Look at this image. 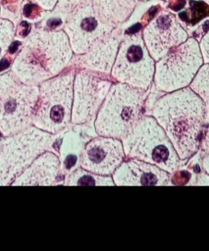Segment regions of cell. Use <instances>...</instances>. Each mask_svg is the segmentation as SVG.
Segmentation results:
<instances>
[{"instance_id": "cell-13", "label": "cell", "mask_w": 209, "mask_h": 251, "mask_svg": "<svg viewBox=\"0 0 209 251\" xmlns=\"http://www.w3.org/2000/svg\"><path fill=\"white\" fill-rule=\"evenodd\" d=\"M125 157L121 139L98 135L84 144L79 166L97 175L110 176L122 164Z\"/></svg>"}, {"instance_id": "cell-29", "label": "cell", "mask_w": 209, "mask_h": 251, "mask_svg": "<svg viewBox=\"0 0 209 251\" xmlns=\"http://www.w3.org/2000/svg\"><path fill=\"white\" fill-rule=\"evenodd\" d=\"M199 1H202V2H205L206 4L209 5V0H199Z\"/></svg>"}, {"instance_id": "cell-6", "label": "cell", "mask_w": 209, "mask_h": 251, "mask_svg": "<svg viewBox=\"0 0 209 251\" xmlns=\"http://www.w3.org/2000/svg\"><path fill=\"white\" fill-rule=\"evenodd\" d=\"M58 134L34 126L5 136L0 147V185H9L43 152L50 150Z\"/></svg>"}, {"instance_id": "cell-23", "label": "cell", "mask_w": 209, "mask_h": 251, "mask_svg": "<svg viewBox=\"0 0 209 251\" xmlns=\"http://www.w3.org/2000/svg\"><path fill=\"white\" fill-rule=\"evenodd\" d=\"M15 33V24L8 19L0 18V61L8 53V50L14 41Z\"/></svg>"}, {"instance_id": "cell-4", "label": "cell", "mask_w": 209, "mask_h": 251, "mask_svg": "<svg viewBox=\"0 0 209 251\" xmlns=\"http://www.w3.org/2000/svg\"><path fill=\"white\" fill-rule=\"evenodd\" d=\"M75 75L76 70L71 69L38 85L32 126L53 134H60L70 126Z\"/></svg>"}, {"instance_id": "cell-27", "label": "cell", "mask_w": 209, "mask_h": 251, "mask_svg": "<svg viewBox=\"0 0 209 251\" xmlns=\"http://www.w3.org/2000/svg\"><path fill=\"white\" fill-rule=\"evenodd\" d=\"M32 1L37 3L46 12L52 11L54 9L56 3L58 2V0H32Z\"/></svg>"}, {"instance_id": "cell-24", "label": "cell", "mask_w": 209, "mask_h": 251, "mask_svg": "<svg viewBox=\"0 0 209 251\" xmlns=\"http://www.w3.org/2000/svg\"><path fill=\"white\" fill-rule=\"evenodd\" d=\"M45 14H46V11L43 10L34 1L27 2L26 4H24V6H23L22 17L25 19V21H27L29 23L40 22L44 18Z\"/></svg>"}, {"instance_id": "cell-11", "label": "cell", "mask_w": 209, "mask_h": 251, "mask_svg": "<svg viewBox=\"0 0 209 251\" xmlns=\"http://www.w3.org/2000/svg\"><path fill=\"white\" fill-rule=\"evenodd\" d=\"M115 29L96 15L91 3L73 12L63 25V30L68 35L76 55L85 53L92 45L110 35Z\"/></svg>"}, {"instance_id": "cell-2", "label": "cell", "mask_w": 209, "mask_h": 251, "mask_svg": "<svg viewBox=\"0 0 209 251\" xmlns=\"http://www.w3.org/2000/svg\"><path fill=\"white\" fill-rule=\"evenodd\" d=\"M74 57L63 29L32 27L17 53L11 71L24 83L39 85L61 74Z\"/></svg>"}, {"instance_id": "cell-21", "label": "cell", "mask_w": 209, "mask_h": 251, "mask_svg": "<svg viewBox=\"0 0 209 251\" xmlns=\"http://www.w3.org/2000/svg\"><path fill=\"white\" fill-rule=\"evenodd\" d=\"M92 3V0H58L54 9L47 14L51 15V18L57 19L65 24L68 17L77 9Z\"/></svg>"}, {"instance_id": "cell-10", "label": "cell", "mask_w": 209, "mask_h": 251, "mask_svg": "<svg viewBox=\"0 0 209 251\" xmlns=\"http://www.w3.org/2000/svg\"><path fill=\"white\" fill-rule=\"evenodd\" d=\"M113 83L108 75L88 69H80L76 72L72 125H83L91 122L96 117Z\"/></svg>"}, {"instance_id": "cell-31", "label": "cell", "mask_w": 209, "mask_h": 251, "mask_svg": "<svg viewBox=\"0 0 209 251\" xmlns=\"http://www.w3.org/2000/svg\"><path fill=\"white\" fill-rule=\"evenodd\" d=\"M0 13H1V5H0Z\"/></svg>"}, {"instance_id": "cell-30", "label": "cell", "mask_w": 209, "mask_h": 251, "mask_svg": "<svg viewBox=\"0 0 209 251\" xmlns=\"http://www.w3.org/2000/svg\"><path fill=\"white\" fill-rule=\"evenodd\" d=\"M140 1H148V0H140Z\"/></svg>"}, {"instance_id": "cell-9", "label": "cell", "mask_w": 209, "mask_h": 251, "mask_svg": "<svg viewBox=\"0 0 209 251\" xmlns=\"http://www.w3.org/2000/svg\"><path fill=\"white\" fill-rule=\"evenodd\" d=\"M154 72L155 61L144 44L142 33L124 35L111 70L112 78L147 90L153 81Z\"/></svg>"}, {"instance_id": "cell-3", "label": "cell", "mask_w": 209, "mask_h": 251, "mask_svg": "<svg viewBox=\"0 0 209 251\" xmlns=\"http://www.w3.org/2000/svg\"><path fill=\"white\" fill-rule=\"evenodd\" d=\"M145 98L146 90L114 82L95 117V132L122 139L141 118Z\"/></svg>"}, {"instance_id": "cell-18", "label": "cell", "mask_w": 209, "mask_h": 251, "mask_svg": "<svg viewBox=\"0 0 209 251\" xmlns=\"http://www.w3.org/2000/svg\"><path fill=\"white\" fill-rule=\"evenodd\" d=\"M83 147V141L78 132L69 130L64 134L60 147L62 174L68 175L70 172L77 169V165L79 164V158Z\"/></svg>"}, {"instance_id": "cell-28", "label": "cell", "mask_w": 209, "mask_h": 251, "mask_svg": "<svg viewBox=\"0 0 209 251\" xmlns=\"http://www.w3.org/2000/svg\"><path fill=\"white\" fill-rule=\"evenodd\" d=\"M130 2H131L133 5H136L137 4V2L139 1V0H129Z\"/></svg>"}, {"instance_id": "cell-5", "label": "cell", "mask_w": 209, "mask_h": 251, "mask_svg": "<svg viewBox=\"0 0 209 251\" xmlns=\"http://www.w3.org/2000/svg\"><path fill=\"white\" fill-rule=\"evenodd\" d=\"M125 155L176 173L182 161L164 129L152 116H141L122 139Z\"/></svg>"}, {"instance_id": "cell-22", "label": "cell", "mask_w": 209, "mask_h": 251, "mask_svg": "<svg viewBox=\"0 0 209 251\" xmlns=\"http://www.w3.org/2000/svg\"><path fill=\"white\" fill-rule=\"evenodd\" d=\"M209 15V5L199 0H190L188 7L180 13V20L194 25Z\"/></svg>"}, {"instance_id": "cell-15", "label": "cell", "mask_w": 209, "mask_h": 251, "mask_svg": "<svg viewBox=\"0 0 209 251\" xmlns=\"http://www.w3.org/2000/svg\"><path fill=\"white\" fill-rule=\"evenodd\" d=\"M116 29L110 35L92 45L85 53L77 55L75 59L73 57L74 65L81 69H88L111 75V70L123 37Z\"/></svg>"}, {"instance_id": "cell-1", "label": "cell", "mask_w": 209, "mask_h": 251, "mask_svg": "<svg viewBox=\"0 0 209 251\" xmlns=\"http://www.w3.org/2000/svg\"><path fill=\"white\" fill-rule=\"evenodd\" d=\"M152 117L166 132L181 160L200 147L207 123L203 100L189 86L165 93L152 108Z\"/></svg>"}, {"instance_id": "cell-8", "label": "cell", "mask_w": 209, "mask_h": 251, "mask_svg": "<svg viewBox=\"0 0 209 251\" xmlns=\"http://www.w3.org/2000/svg\"><path fill=\"white\" fill-rule=\"evenodd\" d=\"M202 64L199 42L193 37L187 38L156 61L155 87L165 93L186 87Z\"/></svg>"}, {"instance_id": "cell-25", "label": "cell", "mask_w": 209, "mask_h": 251, "mask_svg": "<svg viewBox=\"0 0 209 251\" xmlns=\"http://www.w3.org/2000/svg\"><path fill=\"white\" fill-rule=\"evenodd\" d=\"M199 150L201 151V167L203 171L209 175V127L204 133Z\"/></svg>"}, {"instance_id": "cell-19", "label": "cell", "mask_w": 209, "mask_h": 251, "mask_svg": "<svg viewBox=\"0 0 209 251\" xmlns=\"http://www.w3.org/2000/svg\"><path fill=\"white\" fill-rule=\"evenodd\" d=\"M65 185H96L112 186L115 185L112 176L97 175L84 169L77 168L66 175L64 179Z\"/></svg>"}, {"instance_id": "cell-26", "label": "cell", "mask_w": 209, "mask_h": 251, "mask_svg": "<svg viewBox=\"0 0 209 251\" xmlns=\"http://www.w3.org/2000/svg\"><path fill=\"white\" fill-rule=\"evenodd\" d=\"M199 48L202 55L203 63H209V28L201 37L199 42Z\"/></svg>"}, {"instance_id": "cell-20", "label": "cell", "mask_w": 209, "mask_h": 251, "mask_svg": "<svg viewBox=\"0 0 209 251\" xmlns=\"http://www.w3.org/2000/svg\"><path fill=\"white\" fill-rule=\"evenodd\" d=\"M204 102L209 121V63H203L188 85Z\"/></svg>"}, {"instance_id": "cell-16", "label": "cell", "mask_w": 209, "mask_h": 251, "mask_svg": "<svg viewBox=\"0 0 209 251\" xmlns=\"http://www.w3.org/2000/svg\"><path fill=\"white\" fill-rule=\"evenodd\" d=\"M61 175L60 158L47 150L40 154L12 185H54L58 183Z\"/></svg>"}, {"instance_id": "cell-17", "label": "cell", "mask_w": 209, "mask_h": 251, "mask_svg": "<svg viewBox=\"0 0 209 251\" xmlns=\"http://www.w3.org/2000/svg\"><path fill=\"white\" fill-rule=\"evenodd\" d=\"M91 4L96 15L115 28L131 17L135 7L129 0H92Z\"/></svg>"}, {"instance_id": "cell-14", "label": "cell", "mask_w": 209, "mask_h": 251, "mask_svg": "<svg viewBox=\"0 0 209 251\" xmlns=\"http://www.w3.org/2000/svg\"><path fill=\"white\" fill-rule=\"evenodd\" d=\"M115 185H173L171 174L156 165L136 159L129 158L113 173Z\"/></svg>"}, {"instance_id": "cell-12", "label": "cell", "mask_w": 209, "mask_h": 251, "mask_svg": "<svg viewBox=\"0 0 209 251\" xmlns=\"http://www.w3.org/2000/svg\"><path fill=\"white\" fill-rule=\"evenodd\" d=\"M141 33L144 44L155 62L188 38L179 19L165 10L160 11L145 25Z\"/></svg>"}, {"instance_id": "cell-7", "label": "cell", "mask_w": 209, "mask_h": 251, "mask_svg": "<svg viewBox=\"0 0 209 251\" xmlns=\"http://www.w3.org/2000/svg\"><path fill=\"white\" fill-rule=\"evenodd\" d=\"M38 85L22 82L12 71L0 75V132L9 136L32 125Z\"/></svg>"}]
</instances>
